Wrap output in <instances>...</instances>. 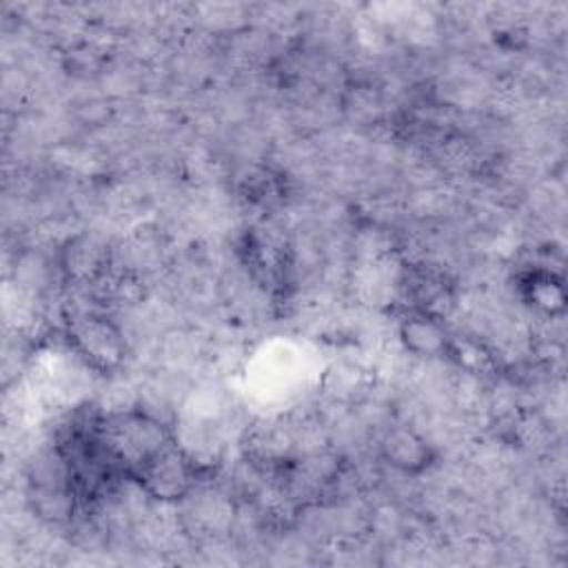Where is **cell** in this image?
Returning <instances> with one entry per match:
<instances>
[{
	"instance_id": "obj_1",
	"label": "cell",
	"mask_w": 568,
	"mask_h": 568,
	"mask_svg": "<svg viewBox=\"0 0 568 568\" xmlns=\"http://www.w3.org/2000/svg\"><path fill=\"white\" fill-rule=\"evenodd\" d=\"M67 339L75 357L95 373H115L129 355V337L118 320L102 308L67 315Z\"/></svg>"
},
{
	"instance_id": "obj_2",
	"label": "cell",
	"mask_w": 568,
	"mask_h": 568,
	"mask_svg": "<svg viewBox=\"0 0 568 568\" xmlns=\"http://www.w3.org/2000/svg\"><path fill=\"white\" fill-rule=\"evenodd\" d=\"M200 464L175 442H166L155 450L131 477L144 488L155 504H180L197 484Z\"/></svg>"
},
{
	"instance_id": "obj_3",
	"label": "cell",
	"mask_w": 568,
	"mask_h": 568,
	"mask_svg": "<svg viewBox=\"0 0 568 568\" xmlns=\"http://www.w3.org/2000/svg\"><path fill=\"white\" fill-rule=\"evenodd\" d=\"M375 446L377 459H382L384 466L408 477L426 473L437 459V448L433 442L408 422L384 426Z\"/></svg>"
},
{
	"instance_id": "obj_4",
	"label": "cell",
	"mask_w": 568,
	"mask_h": 568,
	"mask_svg": "<svg viewBox=\"0 0 568 568\" xmlns=\"http://www.w3.org/2000/svg\"><path fill=\"white\" fill-rule=\"evenodd\" d=\"M113 262V248L98 233H75L60 244L58 271L69 286H91Z\"/></svg>"
},
{
	"instance_id": "obj_5",
	"label": "cell",
	"mask_w": 568,
	"mask_h": 568,
	"mask_svg": "<svg viewBox=\"0 0 568 568\" xmlns=\"http://www.w3.org/2000/svg\"><path fill=\"white\" fill-rule=\"evenodd\" d=\"M395 335L399 348L415 359H446L453 337L446 320L419 308H408L397 320Z\"/></svg>"
},
{
	"instance_id": "obj_6",
	"label": "cell",
	"mask_w": 568,
	"mask_h": 568,
	"mask_svg": "<svg viewBox=\"0 0 568 568\" xmlns=\"http://www.w3.org/2000/svg\"><path fill=\"white\" fill-rule=\"evenodd\" d=\"M524 297L530 308L544 317H559L564 313L566 293L555 271L535 266L524 275Z\"/></svg>"
},
{
	"instance_id": "obj_7",
	"label": "cell",
	"mask_w": 568,
	"mask_h": 568,
	"mask_svg": "<svg viewBox=\"0 0 568 568\" xmlns=\"http://www.w3.org/2000/svg\"><path fill=\"white\" fill-rule=\"evenodd\" d=\"M209 13L206 16H202V24L206 27V29H211L213 27V18H211V13H215V11H222V7H204ZM224 11H226V16H233L235 11H237V7H224ZM215 22H224V29L226 31H231V33H237V31H242V27L240 24H235L233 20H224V18H217Z\"/></svg>"
}]
</instances>
